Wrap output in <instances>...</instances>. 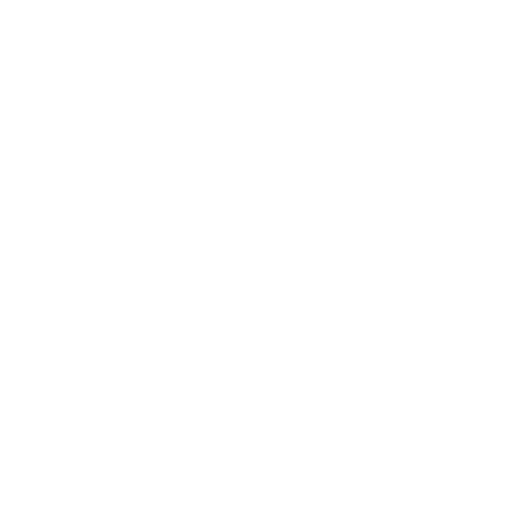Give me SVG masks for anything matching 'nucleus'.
Returning <instances> with one entry per match:
<instances>
[]
</instances>
